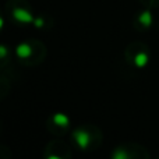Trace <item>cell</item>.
Returning a JSON list of instances; mask_svg holds the SVG:
<instances>
[{
    "label": "cell",
    "mask_w": 159,
    "mask_h": 159,
    "mask_svg": "<svg viewBox=\"0 0 159 159\" xmlns=\"http://www.w3.org/2000/svg\"><path fill=\"white\" fill-rule=\"evenodd\" d=\"M74 140L75 143L78 144L80 147H81V149H87L88 145L91 144V135L88 131H85V130H75L74 131Z\"/></svg>",
    "instance_id": "7a4b0ae2"
},
{
    "label": "cell",
    "mask_w": 159,
    "mask_h": 159,
    "mask_svg": "<svg viewBox=\"0 0 159 159\" xmlns=\"http://www.w3.org/2000/svg\"><path fill=\"white\" fill-rule=\"evenodd\" d=\"M140 22L144 25V27H147V28L152 24V16H151V13H149L148 10L144 11V13L140 16Z\"/></svg>",
    "instance_id": "8992f818"
},
{
    "label": "cell",
    "mask_w": 159,
    "mask_h": 159,
    "mask_svg": "<svg viewBox=\"0 0 159 159\" xmlns=\"http://www.w3.org/2000/svg\"><path fill=\"white\" fill-rule=\"evenodd\" d=\"M147 63H148V55H147L145 52L138 53V55L134 57V64L138 67V69H143V67H145Z\"/></svg>",
    "instance_id": "3957f363"
},
{
    "label": "cell",
    "mask_w": 159,
    "mask_h": 159,
    "mask_svg": "<svg viewBox=\"0 0 159 159\" xmlns=\"http://www.w3.org/2000/svg\"><path fill=\"white\" fill-rule=\"evenodd\" d=\"M31 52H32V49H31V46L28 43H22L17 48V55H18V57H21V59L28 57V56L31 55Z\"/></svg>",
    "instance_id": "277c9868"
},
{
    "label": "cell",
    "mask_w": 159,
    "mask_h": 159,
    "mask_svg": "<svg viewBox=\"0 0 159 159\" xmlns=\"http://www.w3.org/2000/svg\"><path fill=\"white\" fill-rule=\"evenodd\" d=\"M53 120H55V123L60 127H67L69 126V121H70L69 117H67L66 115H63V113H56Z\"/></svg>",
    "instance_id": "5b68a950"
},
{
    "label": "cell",
    "mask_w": 159,
    "mask_h": 159,
    "mask_svg": "<svg viewBox=\"0 0 159 159\" xmlns=\"http://www.w3.org/2000/svg\"><path fill=\"white\" fill-rule=\"evenodd\" d=\"M0 52H2V59H4L6 57V46L0 48Z\"/></svg>",
    "instance_id": "52a82bcc"
},
{
    "label": "cell",
    "mask_w": 159,
    "mask_h": 159,
    "mask_svg": "<svg viewBox=\"0 0 159 159\" xmlns=\"http://www.w3.org/2000/svg\"><path fill=\"white\" fill-rule=\"evenodd\" d=\"M13 17L16 21L22 22V24H28V22H35L36 18H34V16L27 11L25 8H14L13 10Z\"/></svg>",
    "instance_id": "6da1fadb"
}]
</instances>
